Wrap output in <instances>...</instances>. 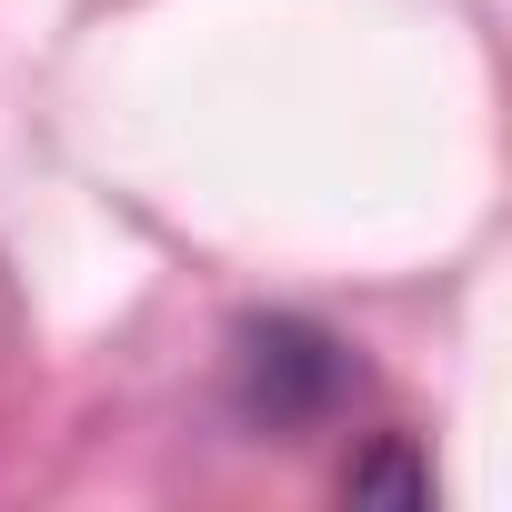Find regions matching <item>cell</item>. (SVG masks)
<instances>
[{
    "instance_id": "6da1fadb",
    "label": "cell",
    "mask_w": 512,
    "mask_h": 512,
    "mask_svg": "<svg viewBox=\"0 0 512 512\" xmlns=\"http://www.w3.org/2000/svg\"><path fill=\"white\" fill-rule=\"evenodd\" d=\"M342 382H352V362L302 322H251L241 332V402L262 422H312V412L342 402Z\"/></svg>"
},
{
    "instance_id": "7a4b0ae2",
    "label": "cell",
    "mask_w": 512,
    "mask_h": 512,
    "mask_svg": "<svg viewBox=\"0 0 512 512\" xmlns=\"http://www.w3.org/2000/svg\"><path fill=\"white\" fill-rule=\"evenodd\" d=\"M342 492H352V502H362V492H392V502H422V492H432V472L412 462V442H382V452H362V462L342 472Z\"/></svg>"
}]
</instances>
